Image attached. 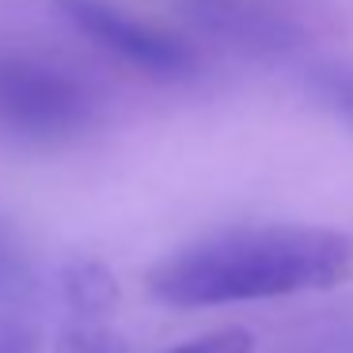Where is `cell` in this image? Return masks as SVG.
Returning <instances> with one entry per match:
<instances>
[{"label":"cell","mask_w":353,"mask_h":353,"mask_svg":"<svg viewBox=\"0 0 353 353\" xmlns=\"http://www.w3.org/2000/svg\"><path fill=\"white\" fill-rule=\"evenodd\" d=\"M0 254H4V247H0Z\"/></svg>","instance_id":"52a82bcc"},{"label":"cell","mask_w":353,"mask_h":353,"mask_svg":"<svg viewBox=\"0 0 353 353\" xmlns=\"http://www.w3.org/2000/svg\"><path fill=\"white\" fill-rule=\"evenodd\" d=\"M54 4L84 39H92L107 54H114L118 61L133 65L141 72H152V77H183V72H190L194 54L175 34L141 23L110 0H54Z\"/></svg>","instance_id":"3957f363"},{"label":"cell","mask_w":353,"mask_h":353,"mask_svg":"<svg viewBox=\"0 0 353 353\" xmlns=\"http://www.w3.org/2000/svg\"><path fill=\"white\" fill-rule=\"evenodd\" d=\"M334 99H338V103H342V107L353 114V72H345V77L334 84Z\"/></svg>","instance_id":"8992f818"},{"label":"cell","mask_w":353,"mask_h":353,"mask_svg":"<svg viewBox=\"0 0 353 353\" xmlns=\"http://www.w3.org/2000/svg\"><path fill=\"white\" fill-rule=\"evenodd\" d=\"M0 353H31V338L19 327H0Z\"/></svg>","instance_id":"5b68a950"},{"label":"cell","mask_w":353,"mask_h":353,"mask_svg":"<svg viewBox=\"0 0 353 353\" xmlns=\"http://www.w3.org/2000/svg\"><path fill=\"white\" fill-rule=\"evenodd\" d=\"M95 118V99L72 72L23 54H0V130L65 141Z\"/></svg>","instance_id":"7a4b0ae2"},{"label":"cell","mask_w":353,"mask_h":353,"mask_svg":"<svg viewBox=\"0 0 353 353\" xmlns=\"http://www.w3.org/2000/svg\"><path fill=\"white\" fill-rule=\"evenodd\" d=\"M254 350V338L239 327H228V330H213V334H201L194 342H183L168 353H251Z\"/></svg>","instance_id":"277c9868"},{"label":"cell","mask_w":353,"mask_h":353,"mask_svg":"<svg viewBox=\"0 0 353 353\" xmlns=\"http://www.w3.org/2000/svg\"><path fill=\"white\" fill-rule=\"evenodd\" d=\"M353 274V239L330 228H232L175 251L148 270V292L168 307H216L334 289Z\"/></svg>","instance_id":"6da1fadb"}]
</instances>
